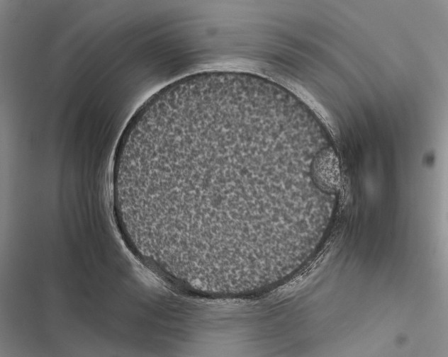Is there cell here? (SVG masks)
I'll use <instances>...</instances> for the list:
<instances>
[{
  "instance_id": "cell-1",
  "label": "cell",
  "mask_w": 448,
  "mask_h": 357,
  "mask_svg": "<svg viewBox=\"0 0 448 357\" xmlns=\"http://www.w3.org/2000/svg\"><path fill=\"white\" fill-rule=\"evenodd\" d=\"M285 132L252 108L172 109L136 130L118 184L146 246L170 259H230L259 248L296 174Z\"/></svg>"
}]
</instances>
